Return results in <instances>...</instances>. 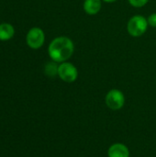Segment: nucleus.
<instances>
[{
    "label": "nucleus",
    "mask_w": 156,
    "mask_h": 157,
    "mask_svg": "<svg viewBox=\"0 0 156 157\" xmlns=\"http://www.w3.org/2000/svg\"><path fill=\"white\" fill-rule=\"evenodd\" d=\"M74 45L71 39L65 36L55 38L49 45V55L55 63L66 62L74 53Z\"/></svg>",
    "instance_id": "1"
},
{
    "label": "nucleus",
    "mask_w": 156,
    "mask_h": 157,
    "mask_svg": "<svg viewBox=\"0 0 156 157\" xmlns=\"http://www.w3.org/2000/svg\"><path fill=\"white\" fill-rule=\"evenodd\" d=\"M148 28V21L147 19L140 15L133 16L128 21L127 29L131 36L132 37H140L144 34Z\"/></svg>",
    "instance_id": "2"
},
{
    "label": "nucleus",
    "mask_w": 156,
    "mask_h": 157,
    "mask_svg": "<svg viewBox=\"0 0 156 157\" xmlns=\"http://www.w3.org/2000/svg\"><path fill=\"white\" fill-rule=\"evenodd\" d=\"M58 75L63 81L66 83H73L77 79L78 71L73 63L63 62L58 66Z\"/></svg>",
    "instance_id": "3"
},
{
    "label": "nucleus",
    "mask_w": 156,
    "mask_h": 157,
    "mask_svg": "<svg viewBox=\"0 0 156 157\" xmlns=\"http://www.w3.org/2000/svg\"><path fill=\"white\" fill-rule=\"evenodd\" d=\"M106 104L110 109H120L125 104V97L120 90L111 89L106 96Z\"/></svg>",
    "instance_id": "4"
},
{
    "label": "nucleus",
    "mask_w": 156,
    "mask_h": 157,
    "mask_svg": "<svg viewBox=\"0 0 156 157\" xmlns=\"http://www.w3.org/2000/svg\"><path fill=\"white\" fill-rule=\"evenodd\" d=\"M27 44L31 49L40 48L45 41V34L40 28H32L27 34Z\"/></svg>",
    "instance_id": "5"
},
{
    "label": "nucleus",
    "mask_w": 156,
    "mask_h": 157,
    "mask_svg": "<svg viewBox=\"0 0 156 157\" xmlns=\"http://www.w3.org/2000/svg\"><path fill=\"white\" fill-rule=\"evenodd\" d=\"M108 157H129L130 152L126 145L122 144H112L108 151Z\"/></svg>",
    "instance_id": "6"
},
{
    "label": "nucleus",
    "mask_w": 156,
    "mask_h": 157,
    "mask_svg": "<svg viewBox=\"0 0 156 157\" xmlns=\"http://www.w3.org/2000/svg\"><path fill=\"white\" fill-rule=\"evenodd\" d=\"M102 6V0H85L84 10L88 15L97 14Z\"/></svg>",
    "instance_id": "7"
},
{
    "label": "nucleus",
    "mask_w": 156,
    "mask_h": 157,
    "mask_svg": "<svg viewBox=\"0 0 156 157\" xmlns=\"http://www.w3.org/2000/svg\"><path fill=\"white\" fill-rule=\"evenodd\" d=\"M15 33V29L12 25L8 23H3L0 25V40H10Z\"/></svg>",
    "instance_id": "8"
},
{
    "label": "nucleus",
    "mask_w": 156,
    "mask_h": 157,
    "mask_svg": "<svg viewBox=\"0 0 156 157\" xmlns=\"http://www.w3.org/2000/svg\"><path fill=\"white\" fill-rule=\"evenodd\" d=\"M45 72L50 76H54L55 75H58V66L54 63H50L45 67Z\"/></svg>",
    "instance_id": "9"
},
{
    "label": "nucleus",
    "mask_w": 156,
    "mask_h": 157,
    "mask_svg": "<svg viewBox=\"0 0 156 157\" xmlns=\"http://www.w3.org/2000/svg\"><path fill=\"white\" fill-rule=\"evenodd\" d=\"M149 0H129V3L134 7H143L148 3Z\"/></svg>",
    "instance_id": "10"
},
{
    "label": "nucleus",
    "mask_w": 156,
    "mask_h": 157,
    "mask_svg": "<svg viewBox=\"0 0 156 157\" xmlns=\"http://www.w3.org/2000/svg\"><path fill=\"white\" fill-rule=\"evenodd\" d=\"M148 21V25H150L151 27L156 28V13H153L149 16V17L147 18Z\"/></svg>",
    "instance_id": "11"
},
{
    "label": "nucleus",
    "mask_w": 156,
    "mask_h": 157,
    "mask_svg": "<svg viewBox=\"0 0 156 157\" xmlns=\"http://www.w3.org/2000/svg\"><path fill=\"white\" fill-rule=\"evenodd\" d=\"M102 1H104V2H106V3H114V2H116L117 0H102Z\"/></svg>",
    "instance_id": "12"
}]
</instances>
